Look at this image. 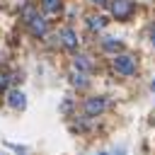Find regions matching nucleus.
Listing matches in <instances>:
<instances>
[{"instance_id": "ddd939ff", "label": "nucleus", "mask_w": 155, "mask_h": 155, "mask_svg": "<svg viewBox=\"0 0 155 155\" xmlns=\"http://www.w3.org/2000/svg\"><path fill=\"white\" fill-rule=\"evenodd\" d=\"M0 85H5V75L2 73H0Z\"/></svg>"}, {"instance_id": "1a4fd4ad", "label": "nucleus", "mask_w": 155, "mask_h": 155, "mask_svg": "<svg viewBox=\"0 0 155 155\" xmlns=\"http://www.w3.org/2000/svg\"><path fill=\"white\" fill-rule=\"evenodd\" d=\"M92 29H102L104 27V17H90V22H87Z\"/></svg>"}, {"instance_id": "0eeeda50", "label": "nucleus", "mask_w": 155, "mask_h": 155, "mask_svg": "<svg viewBox=\"0 0 155 155\" xmlns=\"http://www.w3.org/2000/svg\"><path fill=\"white\" fill-rule=\"evenodd\" d=\"M41 5H44V10H46L48 15H53V12H58V10H61V0H44Z\"/></svg>"}, {"instance_id": "dca6fc26", "label": "nucleus", "mask_w": 155, "mask_h": 155, "mask_svg": "<svg viewBox=\"0 0 155 155\" xmlns=\"http://www.w3.org/2000/svg\"><path fill=\"white\" fill-rule=\"evenodd\" d=\"M102 155H104V153H102Z\"/></svg>"}, {"instance_id": "9b49d317", "label": "nucleus", "mask_w": 155, "mask_h": 155, "mask_svg": "<svg viewBox=\"0 0 155 155\" xmlns=\"http://www.w3.org/2000/svg\"><path fill=\"white\" fill-rule=\"evenodd\" d=\"M73 82H75V85H80V87L85 85V80H82V75H80V73H73Z\"/></svg>"}, {"instance_id": "6e6552de", "label": "nucleus", "mask_w": 155, "mask_h": 155, "mask_svg": "<svg viewBox=\"0 0 155 155\" xmlns=\"http://www.w3.org/2000/svg\"><path fill=\"white\" fill-rule=\"evenodd\" d=\"M75 68H78V70H90L92 63L87 61V56H75Z\"/></svg>"}, {"instance_id": "f03ea898", "label": "nucleus", "mask_w": 155, "mask_h": 155, "mask_svg": "<svg viewBox=\"0 0 155 155\" xmlns=\"http://www.w3.org/2000/svg\"><path fill=\"white\" fill-rule=\"evenodd\" d=\"M104 107H107L104 97H90V99L85 102V114H87V116H99V114L104 111Z\"/></svg>"}, {"instance_id": "4468645a", "label": "nucleus", "mask_w": 155, "mask_h": 155, "mask_svg": "<svg viewBox=\"0 0 155 155\" xmlns=\"http://www.w3.org/2000/svg\"><path fill=\"white\" fill-rule=\"evenodd\" d=\"M150 90H153V92H155V80H153V82H150Z\"/></svg>"}, {"instance_id": "2eb2a0df", "label": "nucleus", "mask_w": 155, "mask_h": 155, "mask_svg": "<svg viewBox=\"0 0 155 155\" xmlns=\"http://www.w3.org/2000/svg\"><path fill=\"white\" fill-rule=\"evenodd\" d=\"M92 2H97V5H102V2H107V0H92Z\"/></svg>"}, {"instance_id": "39448f33", "label": "nucleus", "mask_w": 155, "mask_h": 155, "mask_svg": "<svg viewBox=\"0 0 155 155\" xmlns=\"http://www.w3.org/2000/svg\"><path fill=\"white\" fill-rule=\"evenodd\" d=\"M29 27H31V34H36V36H44V34H46V22H44L41 17L29 19Z\"/></svg>"}, {"instance_id": "9d476101", "label": "nucleus", "mask_w": 155, "mask_h": 155, "mask_svg": "<svg viewBox=\"0 0 155 155\" xmlns=\"http://www.w3.org/2000/svg\"><path fill=\"white\" fill-rule=\"evenodd\" d=\"M104 48H107V51H116V48H119V41H114V39H104Z\"/></svg>"}, {"instance_id": "20e7f679", "label": "nucleus", "mask_w": 155, "mask_h": 155, "mask_svg": "<svg viewBox=\"0 0 155 155\" xmlns=\"http://www.w3.org/2000/svg\"><path fill=\"white\" fill-rule=\"evenodd\" d=\"M7 104H10L12 109H24L27 99H24V94H22L19 90H12V92L7 94Z\"/></svg>"}, {"instance_id": "f8f14e48", "label": "nucleus", "mask_w": 155, "mask_h": 155, "mask_svg": "<svg viewBox=\"0 0 155 155\" xmlns=\"http://www.w3.org/2000/svg\"><path fill=\"white\" fill-rule=\"evenodd\" d=\"M150 41H153V46H155V29H153V34H150Z\"/></svg>"}, {"instance_id": "f257e3e1", "label": "nucleus", "mask_w": 155, "mask_h": 155, "mask_svg": "<svg viewBox=\"0 0 155 155\" xmlns=\"http://www.w3.org/2000/svg\"><path fill=\"white\" fill-rule=\"evenodd\" d=\"M114 68L121 75H133L136 73V58H131V56H116L114 58Z\"/></svg>"}, {"instance_id": "423d86ee", "label": "nucleus", "mask_w": 155, "mask_h": 155, "mask_svg": "<svg viewBox=\"0 0 155 155\" xmlns=\"http://www.w3.org/2000/svg\"><path fill=\"white\" fill-rule=\"evenodd\" d=\"M61 39H63V44H65L68 48H75V46H78V36H75L73 29H63V31H61Z\"/></svg>"}, {"instance_id": "7ed1b4c3", "label": "nucleus", "mask_w": 155, "mask_h": 155, "mask_svg": "<svg viewBox=\"0 0 155 155\" xmlns=\"http://www.w3.org/2000/svg\"><path fill=\"white\" fill-rule=\"evenodd\" d=\"M111 15H114L116 19L128 17V15H131V2H128V0H114V2H111Z\"/></svg>"}]
</instances>
